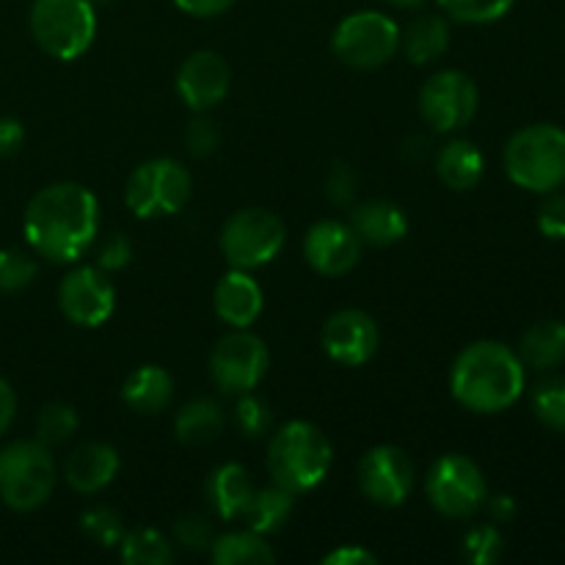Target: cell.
Segmentation results:
<instances>
[{
    "instance_id": "15",
    "label": "cell",
    "mask_w": 565,
    "mask_h": 565,
    "mask_svg": "<svg viewBox=\"0 0 565 565\" xmlns=\"http://www.w3.org/2000/svg\"><path fill=\"white\" fill-rule=\"evenodd\" d=\"M320 345L331 362L342 367H362L381 345L379 323L364 309H340L323 323Z\"/></svg>"
},
{
    "instance_id": "45",
    "label": "cell",
    "mask_w": 565,
    "mask_h": 565,
    "mask_svg": "<svg viewBox=\"0 0 565 565\" xmlns=\"http://www.w3.org/2000/svg\"><path fill=\"white\" fill-rule=\"evenodd\" d=\"M483 508L489 511V516L494 519L497 524H508V522H513V516H516V500H513L511 494L489 497Z\"/></svg>"
},
{
    "instance_id": "38",
    "label": "cell",
    "mask_w": 565,
    "mask_h": 565,
    "mask_svg": "<svg viewBox=\"0 0 565 565\" xmlns=\"http://www.w3.org/2000/svg\"><path fill=\"white\" fill-rule=\"evenodd\" d=\"M221 147V130L210 116L199 114L196 119H191V125L185 127V149L193 158H210V154L218 152Z\"/></svg>"
},
{
    "instance_id": "12",
    "label": "cell",
    "mask_w": 565,
    "mask_h": 565,
    "mask_svg": "<svg viewBox=\"0 0 565 565\" xmlns=\"http://www.w3.org/2000/svg\"><path fill=\"white\" fill-rule=\"evenodd\" d=\"M478 86L461 70H439L419 88V116L441 136L463 130L478 114Z\"/></svg>"
},
{
    "instance_id": "4",
    "label": "cell",
    "mask_w": 565,
    "mask_h": 565,
    "mask_svg": "<svg viewBox=\"0 0 565 565\" xmlns=\"http://www.w3.org/2000/svg\"><path fill=\"white\" fill-rule=\"evenodd\" d=\"M505 174L513 185L552 193L565 185V130L557 125H527L505 143Z\"/></svg>"
},
{
    "instance_id": "16",
    "label": "cell",
    "mask_w": 565,
    "mask_h": 565,
    "mask_svg": "<svg viewBox=\"0 0 565 565\" xmlns=\"http://www.w3.org/2000/svg\"><path fill=\"white\" fill-rule=\"evenodd\" d=\"M362 246L364 243L359 241L351 224L323 218L309 226L307 237H303V257H307L309 268L329 276V279H337V276H345L356 268L359 259H362Z\"/></svg>"
},
{
    "instance_id": "10",
    "label": "cell",
    "mask_w": 565,
    "mask_h": 565,
    "mask_svg": "<svg viewBox=\"0 0 565 565\" xmlns=\"http://www.w3.org/2000/svg\"><path fill=\"white\" fill-rule=\"evenodd\" d=\"M425 494L436 513L445 519H472L489 500L483 469L461 452H447L425 478Z\"/></svg>"
},
{
    "instance_id": "13",
    "label": "cell",
    "mask_w": 565,
    "mask_h": 565,
    "mask_svg": "<svg viewBox=\"0 0 565 565\" xmlns=\"http://www.w3.org/2000/svg\"><path fill=\"white\" fill-rule=\"evenodd\" d=\"M58 309L72 326L97 329L116 309L114 281L97 265H77L61 279Z\"/></svg>"
},
{
    "instance_id": "40",
    "label": "cell",
    "mask_w": 565,
    "mask_h": 565,
    "mask_svg": "<svg viewBox=\"0 0 565 565\" xmlns=\"http://www.w3.org/2000/svg\"><path fill=\"white\" fill-rule=\"evenodd\" d=\"M359 193V177L353 171V166L348 163H334L326 174V196L331 199V204L337 207H348L353 204Z\"/></svg>"
},
{
    "instance_id": "35",
    "label": "cell",
    "mask_w": 565,
    "mask_h": 565,
    "mask_svg": "<svg viewBox=\"0 0 565 565\" xmlns=\"http://www.w3.org/2000/svg\"><path fill=\"white\" fill-rule=\"evenodd\" d=\"M36 259L17 248H0V292H22L36 279Z\"/></svg>"
},
{
    "instance_id": "21",
    "label": "cell",
    "mask_w": 565,
    "mask_h": 565,
    "mask_svg": "<svg viewBox=\"0 0 565 565\" xmlns=\"http://www.w3.org/2000/svg\"><path fill=\"white\" fill-rule=\"evenodd\" d=\"M254 489H257V486H254L252 472H248L243 463L226 461L218 463V467L210 472L204 494H207V502L215 511V516H218L221 522H232V519L243 516Z\"/></svg>"
},
{
    "instance_id": "28",
    "label": "cell",
    "mask_w": 565,
    "mask_h": 565,
    "mask_svg": "<svg viewBox=\"0 0 565 565\" xmlns=\"http://www.w3.org/2000/svg\"><path fill=\"white\" fill-rule=\"evenodd\" d=\"M210 557L215 565H270L276 561V552L265 535L246 527L241 533L215 535L210 544Z\"/></svg>"
},
{
    "instance_id": "30",
    "label": "cell",
    "mask_w": 565,
    "mask_h": 565,
    "mask_svg": "<svg viewBox=\"0 0 565 565\" xmlns=\"http://www.w3.org/2000/svg\"><path fill=\"white\" fill-rule=\"evenodd\" d=\"M535 419L544 428L565 434V379L563 375H552L535 384L533 397H530Z\"/></svg>"
},
{
    "instance_id": "37",
    "label": "cell",
    "mask_w": 565,
    "mask_h": 565,
    "mask_svg": "<svg viewBox=\"0 0 565 565\" xmlns=\"http://www.w3.org/2000/svg\"><path fill=\"white\" fill-rule=\"evenodd\" d=\"M174 539L188 552H210V544L215 541L213 522L202 513H185L174 522Z\"/></svg>"
},
{
    "instance_id": "19",
    "label": "cell",
    "mask_w": 565,
    "mask_h": 565,
    "mask_svg": "<svg viewBox=\"0 0 565 565\" xmlns=\"http://www.w3.org/2000/svg\"><path fill=\"white\" fill-rule=\"evenodd\" d=\"M119 475V452L105 441H88L72 450L64 463V480L77 494H99Z\"/></svg>"
},
{
    "instance_id": "22",
    "label": "cell",
    "mask_w": 565,
    "mask_h": 565,
    "mask_svg": "<svg viewBox=\"0 0 565 565\" xmlns=\"http://www.w3.org/2000/svg\"><path fill=\"white\" fill-rule=\"evenodd\" d=\"M174 397V379L160 364H143L127 375L121 386V401L136 414H160Z\"/></svg>"
},
{
    "instance_id": "32",
    "label": "cell",
    "mask_w": 565,
    "mask_h": 565,
    "mask_svg": "<svg viewBox=\"0 0 565 565\" xmlns=\"http://www.w3.org/2000/svg\"><path fill=\"white\" fill-rule=\"evenodd\" d=\"M441 14L463 25H489L502 20L516 0H436Z\"/></svg>"
},
{
    "instance_id": "41",
    "label": "cell",
    "mask_w": 565,
    "mask_h": 565,
    "mask_svg": "<svg viewBox=\"0 0 565 565\" xmlns=\"http://www.w3.org/2000/svg\"><path fill=\"white\" fill-rule=\"evenodd\" d=\"M539 230L550 241H565V196L552 191L546 193L544 204L539 207Z\"/></svg>"
},
{
    "instance_id": "26",
    "label": "cell",
    "mask_w": 565,
    "mask_h": 565,
    "mask_svg": "<svg viewBox=\"0 0 565 565\" xmlns=\"http://www.w3.org/2000/svg\"><path fill=\"white\" fill-rule=\"evenodd\" d=\"M292 511H296V494L270 483L265 489H254L252 500L243 511V519H246V527L254 530V533L274 535L290 522Z\"/></svg>"
},
{
    "instance_id": "20",
    "label": "cell",
    "mask_w": 565,
    "mask_h": 565,
    "mask_svg": "<svg viewBox=\"0 0 565 565\" xmlns=\"http://www.w3.org/2000/svg\"><path fill=\"white\" fill-rule=\"evenodd\" d=\"M353 232L364 246H395L408 235V215L403 213L401 204L386 202V199H370L353 207L351 221Z\"/></svg>"
},
{
    "instance_id": "3",
    "label": "cell",
    "mask_w": 565,
    "mask_h": 565,
    "mask_svg": "<svg viewBox=\"0 0 565 565\" xmlns=\"http://www.w3.org/2000/svg\"><path fill=\"white\" fill-rule=\"evenodd\" d=\"M334 461L329 436L307 419H290L274 430L268 441V475L276 486L307 494L318 489Z\"/></svg>"
},
{
    "instance_id": "43",
    "label": "cell",
    "mask_w": 565,
    "mask_h": 565,
    "mask_svg": "<svg viewBox=\"0 0 565 565\" xmlns=\"http://www.w3.org/2000/svg\"><path fill=\"white\" fill-rule=\"evenodd\" d=\"M379 563V557L373 555L370 550H364V546H337V550H331L329 555H323V565H375Z\"/></svg>"
},
{
    "instance_id": "17",
    "label": "cell",
    "mask_w": 565,
    "mask_h": 565,
    "mask_svg": "<svg viewBox=\"0 0 565 565\" xmlns=\"http://www.w3.org/2000/svg\"><path fill=\"white\" fill-rule=\"evenodd\" d=\"M232 86L230 64L215 50H196L177 72V94L193 114L218 108Z\"/></svg>"
},
{
    "instance_id": "36",
    "label": "cell",
    "mask_w": 565,
    "mask_h": 565,
    "mask_svg": "<svg viewBox=\"0 0 565 565\" xmlns=\"http://www.w3.org/2000/svg\"><path fill=\"white\" fill-rule=\"evenodd\" d=\"M505 552V541H502L500 530L491 524H480L463 535V557L475 565H491L497 563Z\"/></svg>"
},
{
    "instance_id": "34",
    "label": "cell",
    "mask_w": 565,
    "mask_h": 565,
    "mask_svg": "<svg viewBox=\"0 0 565 565\" xmlns=\"http://www.w3.org/2000/svg\"><path fill=\"white\" fill-rule=\"evenodd\" d=\"M81 530L99 546H119L127 533L119 513L108 505L88 508V511L81 516Z\"/></svg>"
},
{
    "instance_id": "6",
    "label": "cell",
    "mask_w": 565,
    "mask_h": 565,
    "mask_svg": "<svg viewBox=\"0 0 565 565\" xmlns=\"http://www.w3.org/2000/svg\"><path fill=\"white\" fill-rule=\"evenodd\" d=\"M28 25L50 58L75 61L97 36V11L92 0H33Z\"/></svg>"
},
{
    "instance_id": "8",
    "label": "cell",
    "mask_w": 565,
    "mask_h": 565,
    "mask_svg": "<svg viewBox=\"0 0 565 565\" xmlns=\"http://www.w3.org/2000/svg\"><path fill=\"white\" fill-rule=\"evenodd\" d=\"M287 241L285 221L265 207L237 210L221 226L218 246L230 268L254 270L274 263Z\"/></svg>"
},
{
    "instance_id": "42",
    "label": "cell",
    "mask_w": 565,
    "mask_h": 565,
    "mask_svg": "<svg viewBox=\"0 0 565 565\" xmlns=\"http://www.w3.org/2000/svg\"><path fill=\"white\" fill-rule=\"evenodd\" d=\"M25 143V127L14 116H0V158H11Z\"/></svg>"
},
{
    "instance_id": "48",
    "label": "cell",
    "mask_w": 565,
    "mask_h": 565,
    "mask_svg": "<svg viewBox=\"0 0 565 565\" xmlns=\"http://www.w3.org/2000/svg\"><path fill=\"white\" fill-rule=\"evenodd\" d=\"M92 3H114V0H92Z\"/></svg>"
},
{
    "instance_id": "44",
    "label": "cell",
    "mask_w": 565,
    "mask_h": 565,
    "mask_svg": "<svg viewBox=\"0 0 565 565\" xmlns=\"http://www.w3.org/2000/svg\"><path fill=\"white\" fill-rule=\"evenodd\" d=\"M235 3L237 0H174L177 9L191 17H218L230 11Z\"/></svg>"
},
{
    "instance_id": "25",
    "label": "cell",
    "mask_w": 565,
    "mask_h": 565,
    "mask_svg": "<svg viewBox=\"0 0 565 565\" xmlns=\"http://www.w3.org/2000/svg\"><path fill=\"white\" fill-rule=\"evenodd\" d=\"M450 47V25L439 14H423L401 31V50L412 64H434Z\"/></svg>"
},
{
    "instance_id": "33",
    "label": "cell",
    "mask_w": 565,
    "mask_h": 565,
    "mask_svg": "<svg viewBox=\"0 0 565 565\" xmlns=\"http://www.w3.org/2000/svg\"><path fill=\"white\" fill-rule=\"evenodd\" d=\"M232 423L246 439H259V436L270 434V428H274V414H270V406L263 397H257L254 392H243V395H237L235 408H232Z\"/></svg>"
},
{
    "instance_id": "29",
    "label": "cell",
    "mask_w": 565,
    "mask_h": 565,
    "mask_svg": "<svg viewBox=\"0 0 565 565\" xmlns=\"http://www.w3.org/2000/svg\"><path fill=\"white\" fill-rule=\"evenodd\" d=\"M119 555L127 565H169L174 561V546L160 530L138 527L125 533Z\"/></svg>"
},
{
    "instance_id": "31",
    "label": "cell",
    "mask_w": 565,
    "mask_h": 565,
    "mask_svg": "<svg viewBox=\"0 0 565 565\" xmlns=\"http://www.w3.org/2000/svg\"><path fill=\"white\" fill-rule=\"evenodd\" d=\"M77 425H81V417L70 403H47L36 417V439L53 450V447L66 445L77 434Z\"/></svg>"
},
{
    "instance_id": "24",
    "label": "cell",
    "mask_w": 565,
    "mask_h": 565,
    "mask_svg": "<svg viewBox=\"0 0 565 565\" xmlns=\"http://www.w3.org/2000/svg\"><path fill=\"white\" fill-rule=\"evenodd\" d=\"M226 428V414L210 397L185 403L174 417V436L185 447H204L218 439Z\"/></svg>"
},
{
    "instance_id": "46",
    "label": "cell",
    "mask_w": 565,
    "mask_h": 565,
    "mask_svg": "<svg viewBox=\"0 0 565 565\" xmlns=\"http://www.w3.org/2000/svg\"><path fill=\"white\" fill-rule=\"evenodd\" d=\"M17 417V395L6 379H0V436L11 428Z\"/></svg>"
},
{
    "instance_id": "1",
    "label": "cell",
    "mask_w": 565,
    "mask_h": 565,
    "mask_svg": "<svg viewBox=\"0 0 565 565\" xmlns=\"http://www.w3.org/2000/svg\"><path fill=\"white\" fill-rule=\"evenodd\" d=\"M22 232L39 257L58 265L77 263L97 241V196L81 182H53L28 202Z\"/></svg>"
},
{
    "instance_id": "11",
    "label": "cell",
    "mask_w": 565,
    "mask_h": 565,
    "mask_svg": "<svg viewBox=\"0 0 565 565\" xmlns=\"http://www.w3.org/2000/svg\"><path fill=\"white\" fill-rule=\"evenodd\" d=\"M207 367L210 379L224 395L254 392L270 367L268 345L248 329H232V334L215 342Z\"/></svg>"
},
{
    "instance_id": "7",
    "label": "cell",
    "mask_w": 565,
    "mask_h": 565,
    "mask_svg": "<svg viewBox=\"0 0 565 565\" xmlns=\"http://www.w3.org/2000/svg\"><path fill=\"white\" fill-rule=\"evenodd\" d=\"M193 193V177L180 160L152 158L136 166L125 185L127 207L136 218H166L177 215Z\"/></svg>"
},
{
    "instance_id": "9",
    "label": "cell",
    "mask_w": 565,
    "mask_h": 565,
    "mask_svg": "<svg viewBox=\"0 0 565 565\" xmlns=\"http://www.w3.org/2000/svg\"><path fill=\"white\" fill-rule=\"evenodd\" d=\"M401 50V28L384 11H353L331 36V53L351 70H379Z\"/></svg>"
},
{
    "instance_id": "47",
    "label": "cell",
    "mask_w": 565,
    "mask_h": 565,
    "mask_svg": "<svg viewBox=\"0 0 565 565\" xmlns=\"http://www.w3.org/2000/svg\"><path fill=\"white\" fill-rule=\"evenodd\" d=\"M386 3H392L395 9H423L428 0H386Z\"/></svg>"
},
{
    "instance_id": "23",
    "label": "cell",
    "mask_w": 565,
    "mask_h": 565,
    "mask_svg": "<svg viewBox=\"0 0 565 565\" xmlns=\"http://www.w3.org/2000/svg\"><path fill=\"white\" fill-rule=\"evenodd\" d=\"M486 158L467 138H452L436 154V174L450 191H472L483 180Z\"/></svg>"
},
{
    "instance_id": "2",
    "label": "cell",
    "mask_w": 565,
    "mask_h": 565,
    "mask_svg": "<svg viewBox=\"0 0 565 565\" xmlns=\"http://www.w3.org/2000/svg\"><path fill=\"white\" fill-rule=\"evenodd\" d=\"M527 386V373L519 353L494 340L463 348L450 370V395L458 406L475 414L508 412Z\"/></svg>"
},
{
    "instance_id": "14",
    "label": "cell",
    "mask_w": 565,
    "mask_h": 565,
    "mask_svg": "<svg viewBox=\"0 0 565 565\" xmlns=\"http://www.w3.org/2000/svg\"><path fill=\"white\" fill-rule=\"evenodd\" d=\"M359 489L370 502L381 508H397L414 491V461L395 445H379L367 450L356 469Z\"/></svg>"
},
{
    "instance_id": "5",
    "label": "cell",
    "mask_w": 565,
    "mask_h": 565,
    "mask_svg": "<svg viewBox=\"0 0 565 565\" xmlns=\"http://www.w3.org/2000/svg\"><path fill=\"white\" fill-rule=\"evenodd\" d=\"M58 483L53 452L39 439L11 441L0 450V500L17 513L42 508Z\"/></svg>"
},
{
    "instance_id": "27",
    "label": "cell",
    "mask_w": 565,
    "mask_h": 565,
    "mask_svg": "<svg viewBox=\"0 0 565 565\" xmlns=\"http://www.w3.org/2000/svg\"><path fill=\"white\" fill-rule=\"evenodd\" d=\"M519 359L524 367L552 370L565 362V323L563 320H541L524 331L519 342Z\"/></svg>"
},
{
    "instance_id": "18",
    "label": "cell",
    "mask_w": 565,
    "mask_h": 565,
    "mask_svg": "<svg viewBox=\"0 0 565 565\" xmlns=\"http://www.w3.org/2000/svg\"><path fill=\"white\" fill-rule=\"evenodd\" d=\"M263 287L254 279L252 270L232 268L221 276L213 292V309L230 329H252L254 320L263 312Z\"/></svg>"
},
{
    "instance_id": "39",
    "label": "cell",
    "mask_w": 565,
    "mask_h": 565,
    "mask_svg": "<svg viewBox=\"0 0 565 565\" xmlns=\"http://www.w3.org/2000/svg\"><path fill=\"white\" fill-rule=\"evenodd\" d=\"M132 259V243L125 232H110L105 235V241L97 248V268H103L105 274H116V270H125Z\"/></svg>"
}]
</instances>
